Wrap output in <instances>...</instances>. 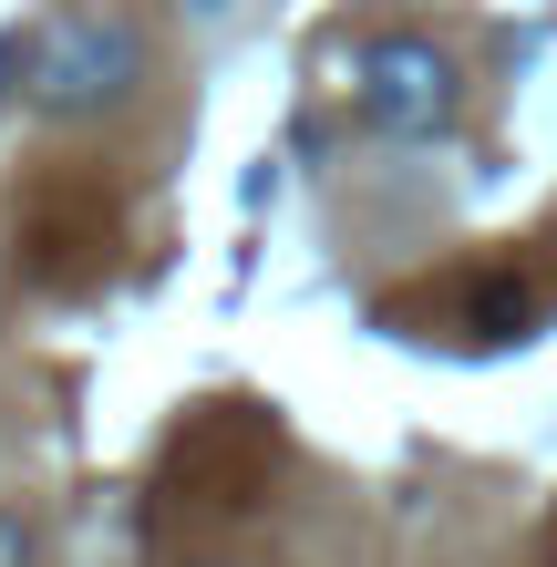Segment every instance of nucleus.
Listing matches in <instances>:
<instances>
[{"instance_id": "nucleus-1", "label": "nucleus", "mask_w": 557, "mask_h": 567, "mask_svg": "<svg viewBox=\"0 0 557 567\" xmlns=\"http://www.w3.org/2000/svg\"><path fill=\"white\" fill-rule=\"evenodd\" d=\"M135 83H145V31L104 0H73L21 42V104L42 124H104L114 104H135Z\"/></svg>"}, {"instance_id": "nucleus-2", "label": "nucleus", "mask_w": 557, "mask_h": 567, "mask_svg": "<svg viewBox=\"0 0 557 567\" xmlns=\"http://www.w3.org/2000/svg\"><path fill=\"white\" fill-rule=\"evenodd\" d=\"M351 114L372 124L392 145H434L454 135V114H465V73H454L444 42H423V31H382V42L351 52Z\"/></svg>"}, {"instance_id": "nucleus-3", "label": "nucleus", "mask_w": 557, "mask_h": 567, "mask_svg": "<svg viewBox=\"0 0 557 567\" xmlns=\"http://www.w3.org/2000/svg\"><path fill=\"white\" fill-rule=\"evenodd\" d=\"M537 320H547V299H537L527 279H485V289H475V330H485V341H527Z\"/></svg>"}, {"instance_id": "nucleus-4", "label": "nucleus", "mask_w": 557, "mask_h": 567, "mask_svg": "<svg viewBox=\"0 0 557 567\" xmlns=\"http://www.w3.org/2000/svg\"><path fill=\"white\" fill-rule=\"evenodd\" d=\"M0 567H42V526L21 506H0Z\"/></svg>"}, {"instance_id": "nucleus-5", "label": "nucleus", "mask_w": 557, "mask_h": 567, "mask_svg": "<svg viewBox=\"0 0 557 567\" xmlns=\"http://www.w3.org/2000/svg\"><path fill=\"white\" fill-rule=\"evenodd\" d=\"M196 567H227V557H196Z\"/></svg>"}, {"instance_id": "nucleus-6", "label": "nucleus", "mask_w": 557, "mask_h": 567, "mask_svg": "<svg viewBox=\"0 0 557 567\" xmlns=\"http://www.w3.org/2000/svg\"><path fill=\"white\" fill-rule=\"evenodd\" d=\"M196 11H217V0H196Z\"/></svg>"}]
</instances>
